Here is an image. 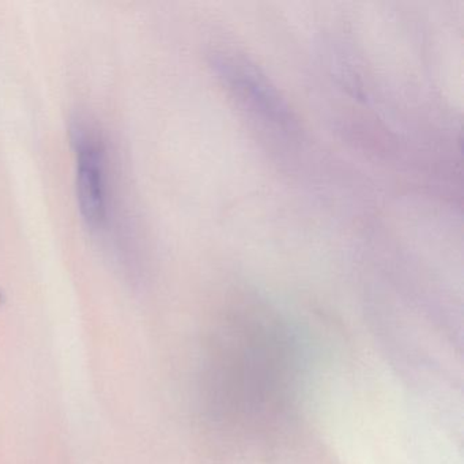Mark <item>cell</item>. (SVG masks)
Wrapping results in <instances>:
<instances>
[{"mask_svg":"<svg viewBox=\"0 0 464 464\" xmlns=\"http://www.w3.org/2000/svg\"><path fill=\"white\" fill-rule=\"evenodd\" d=\"M70 137L74 149L75 187L81 217L92 232H105L112 208L107 145L100 130L81 116L72 121Z\"/></svg>","mask_w":464,"mask_h":464,"instance_id":"obj_3","label":"cell"},{"mask_svg":"<svg viewBox=\"0 0 464 464\" xmlns=\"http://www.w3.org/2000/svg\"><path fill=\"white\" fill-rule=\"evenodd\" d=\"M208 56L214 74L249 118L285 137L297 132V118L286 97L251 56L230 45H219Z\"/></svg>","mask_w":464,"mask_h":464,"instance_id":"obj_2","label":"cell"},{"mask_svg":"<svg viewBox=\"0 0 464 464\" xmlns=\"http://www.w3.org/2000/svg\"><path fill=\"white\" fill-rule=\"evenodd\" d=\"M300 357L284 320L265 304L237 298L211 320L203 342V428L230 455L262 456L297 414Z\"/></svg>","mask_w":464,"mask_h":464,"instance_id":"obj_1","label":"cell"}]
</instances>
